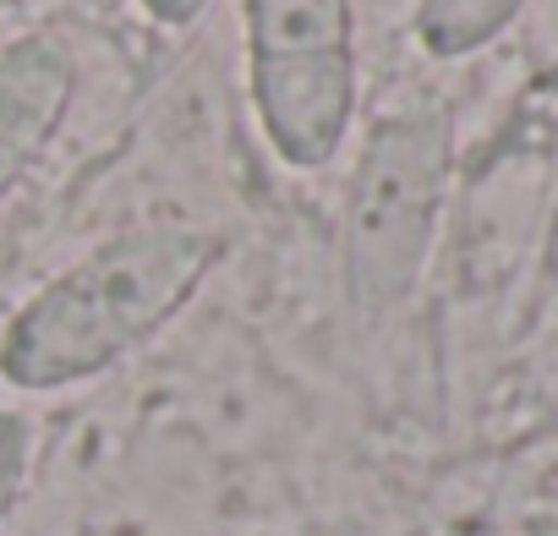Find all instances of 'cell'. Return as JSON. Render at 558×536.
Instances as JSON below:
<instances>
[{"mask_svg":"<svg viewBox=\"0 0 558 536\" xmlns=\"http://www.w3.org/2000/svg\"><path fill=\"white\" fill-rule=\"evenodd\" d=\"M444 105H405L367 132L345 192V291L362 313H389L416 291L444 208Z\"/></svg>","mask_w":558,"mask_h":536,"instance_id":"2","label":"cell"},{"mask_svg":"<svg viewBox=\"0 0 558 536\" xmlns=\"http://www.w3.org/2000/svg\"><path fill=\"white\" fill-rule=\"evenodd\" d=\"M203 7H208V0H143V12L154 23H165V28H192Z\"/></svg>","mask_w":558,"mask_h":536,"instance_id":"7","label":"cell"},{"mask_svg":"<svg viewBox=\"0 0 558 536\" xmlns=\"http://www.w3.org/2000/svg\"><path fill=\"white\" fill-rule=\"evenodd\" d=\"M246 94L279 165L324 170L356 121L351 0H241Z\"/></svg>","mask_w":558,"mask_h":536,"instance_id":"3","label":"cell"},{"mask_svg":"<svg viewBox=\"0 0 558 536\" xmlns=\"http://www.w3.org/2000/svg\"><path fill=\"white\" fill-rule=\"evenodd\" d=\"M34 471V422L23 411H0V531L17 514Z\"/></svg>","mask_w":558,"mask_h":536,"instance_id":"6","label":"cell"},{"mask_svg":"<svg viewBox=\"0 0 558 536\" xmlns=\"http://www.w3.org/2000/svg\"><path fill=\"white\" fill-rule=\"evenodd\" d=\"M77 94V61L61 34H17L0 45V197L50 148Z\"/></svg>","mask_w":558,"mask_h":536,"instance_id":"4","label":"cell"},{"mask_svg":"<svg viewBox=\"0 0 558 536\" xmlns=\"http://www.w3.org/2000/svg\"><path fill=\"white\" fill-rule=\"evenodd\" d=\"M225 241L197 224H148L72 257L0 329V378L56 394L148 345L208 280Z\"/></svg>","mask_w":558,"mask_h":536,"instance_id":"1","label":"cell"},{"mask_svg":"<svg viewBox=\"0 0 558 536\" xmlns=\"http://www.w3.org/2000/svg\"><path fill=\"white\" fill-rule=\"evenodd\" d=\"M525 0H416V39L427 56L438 61H460L476 56L482 45H493L514 17H520Z\"/></svg>","mask_w":558,"mask_h":536,"instance_id":"5","label":"cell"}]
</instances>
